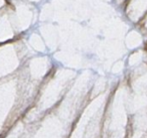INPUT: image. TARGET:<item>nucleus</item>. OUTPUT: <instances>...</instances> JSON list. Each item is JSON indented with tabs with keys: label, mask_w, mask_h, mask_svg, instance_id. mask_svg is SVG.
I'll list each match as a JSON object with an SVG mask.
<instances>
[]
</instances>
